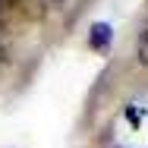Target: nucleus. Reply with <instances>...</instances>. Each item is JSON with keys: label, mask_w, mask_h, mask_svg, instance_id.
I'll use <instances>...</instances> for the list:
<instances>
[{"label": "nucleus", "mask_w": 148, "mask_h": 148, "mask_svg": "<svg viewBox=\"0 0 148 148\" xmlns=\"http://www.w3.org/2000/svg\"><path fill=\"white\" fill-rule=\"evenodd\" d=\"M139 60H142V63L148 66V32L142 35V38H139Z\"/></svg>", "instance_id": "nucleus-3"}, {"label": "nucleus", "mask_w": 148, "mask_h": 148, "mask_svg": "<svg viewBox=\"0 0 148 148\" xmlns=\"http://www.w3.org/2000/svg\"><path fill=\"white\" fill-rule=\"evenodd\" d=\"M51 3H57V6H60V3H66V0H51Z\"/></svg>", "instance_id": "nucleus-6"}, {"label": "nucleus", "mask_w": 148, "mask_h": 148, "mask_svg": "<svg viewBox=\"0 0 148 148\" xmlns=\"http://www.w3.org/2000/svg\"><path fill=\"white\" fill-rule=\"evenodd\" d=\"M10 22H13V10H10L6 3H0V32L10 29Z\"/></svg>", "instance_id": "nucleus-2"}, {"label": "nucleus", "mask_w": 148, "mask_h": 148, "mask_svg": "<svg viewBox=\"0 0 148 148\" xmlns=\"http://www.w3.org/2000/svg\"><path fill=\"white\" fill-rule=\"evenodd\" d=\"M0 3H6L10 10H16V6H19V0H0Z\"/></svg>", "instance_id": "nucleus-4"}, {"label": "nucleus", "mask_w": 148, "mask_h": 148, "mask_svg": "<svg viewBox=\"0 0 148 148\" xmlns=\"http://www.w3.org/2000/svg\"><path fill=\"white\" fill-rule=\"evenodd\" d=\"M3 60H6V47L0 44V63H3Z\"/></svg>", "instance_id": "nucleus-5"}, {"label": "nucleus", "mask_w": 148, "mask_h": 148, "mask_svg": "<svg viewBox=\"0 0 148 148\" xmlns=\"http://www.w3.org/2000/svg\"><path fill=\"white\" fill-rule=\"evenodd\" d=\"M110 38H114V29H110L107 22H95L91 32H88V44L95 51H104V47L110 44Z\"/></svg>", "instance_id": "nucleus-1"}]
</instances>
